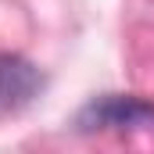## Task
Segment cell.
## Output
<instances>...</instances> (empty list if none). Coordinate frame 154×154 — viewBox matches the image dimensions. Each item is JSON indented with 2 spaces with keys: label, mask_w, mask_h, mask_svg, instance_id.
<instances>
[{
  "label": "cell",
  "mask_w": 154,
  "mask_h": 154,
  "mask_svg": "<svg viewBox=\"0 0 154 154\" xmlns=\"http://www.w3.org/2000/svg\"><path fill=\"white\" fill-rule=\"evenodd\" d=\"M82 129H154V104L140 97H100L79 115Z\"/></svg>",
  "instance_id": "6da1fadb"
},
{
  "label": "cell",
  "mask_w": 154,
  "mask_h": 154,
  "mask_svg": "<svg viewBox=\"0 0 154 154\" xmlns=\"http://www.w3.org/2000/svg\"><path fill=\"white\" fill-rule=\"evenodd\" d=\"M43 86V75L36 72L32 61L18 54H0V108H22L29 104Z\"/></svg>",
  "instance_id": "7a4b0ae2"
}]
</instances>
